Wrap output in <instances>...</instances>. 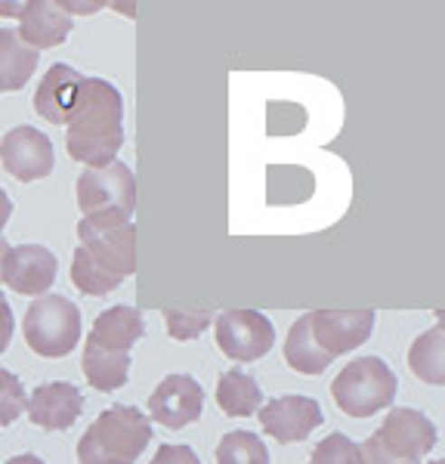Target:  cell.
<instances>
[{
	"label": "cell",
	"instance_id": "13",
	"mask_svg": "<svg viewBox=\"0 0 445 464\" xmlns=\"http://www.w3.org/2000/svg\"><path fill=\"white\" fill-rule=\"evenodd\" d=\"M204 409V391L192 375H167L148 396V415L155 424H165L170 430H180L185 424H195Z\"/></svg>",
	"mask_w": 445,
	"mask_h": 464
},
{
	"label": "cell",
	"instance_id": "19",
	"mask_svg": "<svg viewBox=\"0 0 445 464\" xmlns=\"http://www.w3.org/2000/svg\"><path fill=\"white\" fill-rule=\"evenodd\" d=\"M285 362H288V369L297 372V375H322V372L334 362V359L313 341V328H309V313H303V316L297 319L291 328H288Z\"/></svg>",
	"mask_w": 445,
	"mask_h": 464
},
{
	"label": "cell",
	"instance_id": "27",
	"mask_svg": "<svg viewBox=\"0 0 445 464\" xmlns=\"http://www.w3.org/2000/svg\"><path fill=\"white\" fill-rule=\"evenodd\" d=\"M13 310H10V304H6V297H4V291H0V353H4L6 347H10V341H13Z\"/></svg>",
	"mask_w": 445,
	"mask_h": 464
},
{
	"label": "cell",
	"instance_id": "24",
	"mask_svg": "<svg viewBox=\"0 0 445 464\" xmlns=\"http://www.w3.org/2000/svg\"><path fill=\"white\" fill-rule=\"evenodd\" d=\"M309 464H359V443H353L346 433H328L313 449Z\"/></svg>",
	"mask_w": 445,
	"mask_h": 464
},
{
	"label": "cell",
	"instance_id": "28",
	"mask_svg": "<svg viewBox=\"0 0 445 464\" xmlns=\"http://www.w3.org/2000/svg\"><path fill=\"white\" fill-rule=\"evenodd\" d=\"M10 217H13V201L4 189H0V232H4L6 223H10Z\"/></svg>",
	"mask_w": 445,
	"mask_h": 464
},
{
	"label": "cell",
	"instance_id": "4",
	"mask_svg": "<svg viewBox=\"0 0 445 464\" xmlns=\"http://www.w3.org/2000/svg\"><path fill=\"white\" fill-rule=\"evenodd\" d=\"M152 443V421L137 406H111L78 440L80 464H133Z\"/></svg>",
	"mask_w": 445,
	"mask_h": 464
},
{
	"label": "cell",
	"instance_id": "32",
	"mask_svg": "<svg viewBox=\"0 0 445 464\" xmlns=\"http://www.w3.org/2000/svg\"><path fill=\"white\" fill-rule=\"evenodd\" d=\"M430 464H445V461H440V459H436V461H430Z\"/></svg>",
	"mask_w": 445,
	"mask_h": 464
},
{
	"label": "cell",
	"instance_id": "9",
	"mask_svg": "<svg viewBox=\"0 0 445 464\" xmlns=\"http://www.w3.org/2000/svg\"><path fill=\"white\" fill-rule=\"evenodd\" d=\"M436 424L427 415H421L418 409L396 406L383 418V424L371 433L374 446H381L383 452L393 455L402 464H421L424 455L433 452L436 446Z\"/></svg>",
	"mask_w": 445,
	"mask_h": 464
},
{
	"label": "cell",
	"instance_id": "5",
	"mask_svg": "<svg viewBox=\"0 0 445 464\" xmlns=\"http://www.w3.org/2000/svg\"><path fill=\"white\" fill-rule=\"evenodd\" d=\"M399 381L381 356H359L340 369L331 381V396L337 409L350 418H371L390 409L396 400Z\"/></svg>",
	"mask_w": 445,
	"mask_h": 464
},
{
	"label": "cell",
	"instance_id": "6",
	"mask_svg": "<svg viewBox=\"0 0 445 464\" xmlns=\"http://www.w3.org/2000/svg\"><path fill=\"white\" fill-rule=\"evenodd\" d=\"M80 217L87 220L130 223L137 211V177L124 161H109L99 168H87L74 186Z\"/></svg>",
	"mask_w": 445,
	"mask_h": 464
},
{
	"label": "cell",
	"instance_id": "17",
	"mask_svg": "<svg viewBox=\"0 0 445 464\" xmlns=\"http://www.w3.org/2000/svg\"><path fill=\"white\" fill-rule=\"evenodd\" d=\"M74 22L69 13L62 10V4L56 0H32V4L22 6L19 16V41L32 50H47L59 47V44L69 41Z\"/></svg>",
	"mask_w": 445,
	"mask_h": 464
},
{
	"label": "cell",
	"instance_id": "11",
	"mask_svg": "<svg viewBox=\"0 0 445 464\" xmlns=\"http://www.w3.org/2000/svg\"><path fill=\"white\" fill-rule=\"evenodd\" d=\"M260 428L276 443H303L322 424V406L313 396L288 393L260 406Z\"/></svg>",
	"mask_w": 445,
	"mask_h": 464
},
{
	"label": "cell",
	"instance_id": "2",
	"mask_svg": "<svg viewBox=\"0 0 445 464\" xmlns=\"http://www.w3.org/2000/svg\"><path fill=\"white\" fill-rule=\"evenodd\" d=\"M124 146V100L106 78H84L80 106L65 124V149L71 161L87 168L115 161Z\"/></svg>",
	"mask_w": 445,
	"mask_h": 464
},
{
	"label": "cell",
	"instance_id": "21",
	"mask_svg": "<svg viewBox=\"0 0 445 464\" xmlns=\"http://www.w3.org/2000/svg\"><path fill=\"white\" fill-rule=\"evenodd\" d=\"M408 365L424 384L442 387L445 384V328L433 325L421 338H414L408 350Z\"/></svg>",
	"mask_w": 445,
	"mask_h": 464
},
{
	"label": "cell",
	"instance_id": "7",
	"mask_svg": "<svg viewBox=\"0 0 445 464\" xmlns=\"http://www.w3.org/2000/svg\"><path fill=\"white\" fill-rule=\"evenodd\" d=\"M22 332H25V343L32 353L43 359L69 356L80 341L78 304L65 295H41L28 304Z\"/></svg>",
	"mask_w": 445,
	"mask_h": 464
},
{
	"label": "cell",
	"instance_id": "12",
	"mask_svg": "<svg viewBox=\"0 0 445 464\" xmlns=\"http://www.w3.org/2000/svg\"><path fill=\"white\" fill-rule=\"evenodd\" d=\"M313 341L331 359L359 350L374 332V310H316L309 313Z\"/></svg>",
	"mask_w": 445,
	"mask_h": 464
},
{
	"label": "cell",
	"instance_id": "16",
	"mask_svg": "<svg viewBox=\"0 0 445 464\" xmlns=\"http://www.w3.org/2000/svg\"><path fill=\"white\" fill-rule=\"evenodd\" d=\"M25 411L32 424L43 430H69L84 411V396L69 381H50L41 384L25 400Z\"/></svg>",
	"mask_w": 445,
	"mask_h": 464
},
{
	"label": "cell",
	"instance_id": "31",
	"mask_svg": "<svg viewBox=\"0 0 445 464\" xmlns=\"http://www.w3.org/2000/svg\"><path fill=\"white\" fill-rule=\"evenodd\" d=\"M6 254H10V245H6V238L0 236V282H4V264H6Z\"/></svg>",
	"mask_w": 445,
	"mask_h": 464
},
{
	"label": "cell",
	"instance_id": "29",
	"mask_svg": "<svg viewBox=\"0 0 445 464\" xmlns=\"http://www.w3.org/2000/svg\"><path fill=\"white\" fill-rule=\"evenodd\" d=\"M22 6L25 4H19V0H6V4H0V16H22Z\"/></svg>",
	"mask_w": 445,
	"mask_h": 464
},
{
	"label": "cell",
	"instance_id": "3",
	"mask_svg": "<svg viewBox=\"0 0 445 464\" xmlns=\"http://www.w3.org/2000/svg\"><path fill=\"white\" fill-rule=\"evenodd\" d=\"M146 334L143 313L137 306H109L96 316L84 341L80 369L93 391L111 393L128 384L130 350Z\"/></svg>",
	"mask_w": 445,
	"mask_h": 464
},
{
	"label": "cell",
	"instance_id": "26",
	"mask_svg": "<svg viewBox=\"0 0 445 464\" xmlns=\"http://www.w3.org/2000/svg\"><path fill=\"white\" fill-rule=\"evenodd\" d=\"M148 464H202L195 455V449L189 446H161L158 452H155V459Z\"/></svg>",
	"mask_w": 445,
	"mask_h": 464
},
{
	"label": "cell",
	"instance_id": "25",
	"mask_svg": "<svg viewBox=\"0 0 445 464\" xmlns=\"http://www.w3.org/2000/svg\"><path fill=\"white\" fill-rule=\"evenodd\" d=\"M25 411V387L13 372L0 369V428H10Z\"/></svg>",
	"mask_w": 445,
	"mask_h": 464
},
{
	"label": "cell",
	"instance_id": "10",
	"mask_svg": "<svg viewBox=\"0 0 445 464\" xmlns=\"http://www.w3.org/2000/svg\"><path fill=\"white\" fill-rule=\"evenodd\" d=\"M0 164L19 183H37L53 170V143L37 127H10L0 140Z\"/></svg>",
	"mask_w": 445,
	"mask_h": 464
},
{
	"label": "cell",
	"instance_id": "18",
	"mask_svg": "<svg viewBox=\"0 0 445 464\" xmlns=\"http://www.w3.org/2000/svg\"><path fill=\"white\" fill-rule=\"evenodd\" d=\"M41 53L19 41L13 28H0V93H16L34 78Z\"/></svg>",
	"mask_w": 445,
	"mask_h": 464
},
{
	"label": "cell",
	"instance_id": "30",
	"mask_svg": "<svg viewBox=\"0 0 445 464\" xmlns=\"http://www.w3.org/2000/svg\"><path fill=\"white\" fill-rule=\"evenodd\" d=\"M4 464H47V461L37 459V455H32V452H25V455H13V459L4 461Z\"/></svg>",
	"mask_w": 445,
	"mask_h": 464
},
{
	"label": "cell",
	"instance_id": "23",
	"mask_svg": "<svg viewBox=\"0 0 445 464\" xmlns=\"http://www.w3.org/2000/svg\"><path fill=\"white\" fill-rule=\"evenodd\" d=\"M161 316L167 322V334L174 341H195L204 334V328H211L213 313L211 310H195V306H165Z\"/></svg>",
	"mask_w": 445,
	"mask_h": 464
},
{
	"label": "cell",
	"instance_id": "22",
	"mask_svg": "<svg viewBox=\"0 0 445 464\" xmlns=\"http://www.w3.org/2000/svg\"><path fill=\"white\" fill-rule=\"evenodd\" d=\"M217 464H270V449L251 430H229L217 443Z\"/></svg>",
	"mask_w": 445,
	"mask_h": 464
},
{
	"label": "cell",
	"instance_id": "15",
	"mask_svg": "<svg viewBox=\"0 0 445 464\" xmlns=\"http://www.w3.org/2000/svg\"><path fill=\"white\" fill-rule=\"evenodd\" d=\"M80 93H84V74L74 72L71 65H65V63H56V65H50V72L43 74L41 84H37L34 111L43 121L65 127L80 106Z\"/></svg>",
	"mask_w": 445,
	"mask_h": 464
},
{
	"label": "cell",
	"instance_id": "8",
	"mask_svg": "<svg viewBox=\"0 0 445 464\" xmlns=\"http://www.w3.org/2000/svg\"><path fill=\"white\" fill-rule=\"evenodd\" d=\"M211 325L220 353L232 362H257L276 343V325L257 310H226Z\"/></svg>",
	"mask_w": 445,
	"mask_h": 464
},
{
	"label": "cell",
	"instance_id": "1",
	"mask_svg": "<svg viewBox=\"0 0 445 464\" xmlns=\"http://www.w3.org/2000/svg\"><path fill=\"white\" fill-rule=\"evenodd\" d=\"M78 251L71 257V285L90 297L111 295L137 273V227L115 220L78 223Z\"/></svg>",
	"mask_w": 445,
	"mask_h": 464
},
{
	"label": "cell",
	"instance_id": "20",
	"mask_svg": "<svg viewBox=\"0 0 445 464\" xmlns=\"http://www.w3.org/2000/svg\"><path fill=\"white\" fill-rule=\"evenodd\" d=\"M217 406L222 409V415L229 418H248L260 411L263 406V391L251 375H244L241 369H229L222 372L217 381Z\"/></svg>",
	"mask_w": 445,
	"mask_h": 464
},
{
	"label": "cell",
	"instance_id": "14",
	"mask_svg": "<svg viewBox=\"0 0 445 464\" xmlns=\"http://www.w3.org/2000/svg\"><path fill=\"white\" fill-rule=\"evenodd\" d=\"M59 273V260L56 254L43 245H19L10 248L4 264V282L10 285L16 295L28 297H41L53 288Z\"/></svg>",
	"mask_w": 445,
	"mask_h": 464
}]
</instances>
